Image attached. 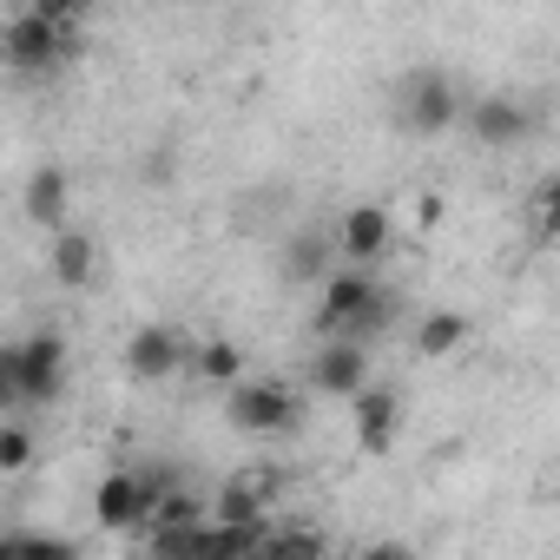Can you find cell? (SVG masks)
<instances>
[{
  "label": "cell",
  "instance_id": "obj_1",
  "mask_svg": "<svg viewBox=\"0 0 560 560\" xmlns=\"http://www.w3.org/2000/svg\"><path fill=\"white\" fill-rule=\"evenodd\" d=\"M80 40H86V34H60V27H47L34 8H21L8 27H0V67L21 73V80H47V73H60V67L80 60Z\"/></svg>",
  "mask_w": 560,
  "mask_h": 560
},
{
  "label": "cell",
  "instance_id": "obj_2",
  "mask_svg": "<svg viewBox=\"0 0 560 560\" xmlns=\"http://www.w3.org/2000/svg\"><path fill=\"white\" fill-rule=\"evenodd\" d=\"M224 416L237 435H291V429H304V396L270 376H244L224 389Z\"/></svg>",
  "mask_w": 560,
  "mask_h": 560
},
{
  "label": "cell",
  "instance_id": "obj_3",
  "mask_svg": "<svg viewBox=\"0 0 560 560\" xmlns=\"http://www.w3.org/2000/svg\"><path fill=\"white\" fill-rule=\"evenodd\" d=\"M462 86L442 73V67H416V73H402V86H396V119H402V132H416V139H435V132H448L455 119H462Z\"/></svg>",
  "mask_w": 560,
  "mask_h": 560
},
{
  "label": "cell",
  "instance_id": "obj_4",
  "mask_svg": "<svg viewBox=\"0 0 560 560\" xmlns=\"http://www.w3.org/2000/svg\"><path fill=\"white\" fill-rule=\"evenodd\" d=\"M67 389V337L60 330H34L14 343V402L47 409Z\"/></svg>",
  "mask_w": 560,
  "mask_h": 560
},
{
  "label": "cell",
  "instance_id": "obj_5",
  "mask_svg": "<svg viewBox=\"0 0 560 560\" xmlns=\"http://www.w3.org/2000/svg\"><path fill=\"white\" fill-rule=\"evenodd\" d=\"M376 298H383L376 270H350V264H337V270L324 277V298H317V317H311V324H317V337H350Z\"/></svg>",
  "mask_w": 560,
  "mask_h": 560
},
{
  "label": "cell",
  "instance_id": "obj_6",
  "mask_svg": "<svg viewBox=\"0 0 560 560\" xmlns=\"http://www.w3.org/2000/svg\"><path fill=\"white\" fill-rule=\"evenodd\" d=\"M389 244H396V218H389V205H376V198L350 205V211L337 218V231H330V250H337L350 270H370L376 257H389Z\"/></svg>",
  "mask_w": 560,
  "mask_h": 560
},
{
  "label": "cell",
  "instance_id": "obj_7",
  "mask_svg": "<svg viewBox=\"0 0 560 560\" xmlns=\"http://www.w3.org/2000/svg\"><path fill=\"white\" fill-rule=\"evenodd\" d=\"M363 383H370V350H363V343H350V337H324V350L311 357V389H317V396L350 402Z\"/></svg>",
  "mask_w": 560,
  "mask_h": 560
},
{
  "label": "cell",
  "instance_id": "obj_8",
  "mask_svg": "<svg viewBox=\"0 0 560 560\" xmlns=\"http://www.w3.org/2000/svg\"><path fill=\"white\" fill-rule=\"evenodd\" d=\"M350 422H357V448L363 455H389V442L402 429V396L389 383H363L350 396Z\"/></svg>",
  "mask_w": 560,
  "mask_h": 560
},
{
  "label": "cell",
  "instance_id": "obj_9",
  "mask_svg": "<svg viewBox=\"0 0 560 560\" xmlns=\"http://www.w3.org/2000/svg\"><path fill=\"white\" fill-rule=\"evenodd\" d=\"M178 370H185V337H178L172 324H139V330L126 337V376L165 383V376H178Z\"/></svg>",
  "mask_w": 560,
  "mask_h": 560
},
{
  "label": "cell",
  "instance_id": "obj_10",
  "mask_svg": "<svg viewBox=\"0 0 560 560\" xmlns=\"http://www.w3.org/2000/svg\"><path fill=\"white\" fill-rule=\"evenodd\" d=\"M93 521H100L106 534H132V527L152 521V501H145V488H139L132 468L100 475V488H93Z\"/></svg>",
  "mask_w": 560,
  "mask_h": 560
},
{
  "label": "cell",
  "instance_id": "obj_11",
  "mask_svg": "<svg viewBox=\"0 0 560 560\" xmlns=\"http://www.w3.org/2000/svg\"><path fill=\"white\" fill-rule=\"evenodd\" d=\"M462 126L481 139V145H521L527 132H534V113L521 106V100H508V93H488V100H468L462 106Z\"/></svg>",
  "mask_w": 560,
  "mask_h": 560
},
{
  "label": "cell",
  "instance_id": "obj_12",
  "mask_svg": "<svg viewBox=\"0 0 560 560\" xmlns=\"http://www.w3.org/2000/svg\"><path fill=\"white\" fill-rule=\"evenodd\" d=\"M21 205H27V224H40V231L60 237V231H67V211H73V178H67V165H34Z\"/></svg>",
  "mask_w": 560,
  "mask_h": 560
},
{
  "label": "cell",
  "instance_id": "obj_13",
  "mask_svg": "<svg viewBox=\"0 0 560 560\" xmlns=\"http://www.w3.org/2000/svg\"><path fill=\"white\" fill-rule=\"evenodd\" d=\"M205 521H218V527H244V534H264V527H270V501H264L257 481L231 475V481L205 501Z\"/></svg>",
  "mask_w": 560,
  "mask_h": 560
},
{
  "label": "cell",
  "instance_id": "obj_14",
  "mask_svg": "<svg viewBox=\"0 0 560 560\" xmlns=\"http://www.w3.org/2000/svg\"><path fill=\"white\" fill-rule=\"evenodd\" d=\"M93 270H100V244H93V231L67 224V231L54 237V284H60V291H86V284H93Z\"/></svg>",
  "mask_w": 560,
  "mask_h": 560
},
{
  "label": "cell",
  "instance_id": "obj_15",
  "mask_svg": "<svg viewBox=\"0 0 560 560\" xmlns=\"http://www.w3.org/2000/svg\"><path fill=\"white\" fill-rule=\"evenodd\" d=\"M185 363H191V376H198V383H218V389L244 383V350H237L231 337H205V343H185Z\"/></svg>",
  "mask_w": 560,
  "mask_h": 560
},
{
  "label": "cell",
  "instance_id": "obj_16",
  "mask_svg": "<svg viewBox=\"0 0 560 560\" xmlns=\"http://www.w3.org/2000/svg\"><path fill=\"white\" fill-rule=\"evenodd\" d=\"M462 343H468V317H462V311H422V317H416V357L442 363V357H455Z\"/></svg>",
  "mask_w": 560,
  "mask_h": 560
},
{
  "label": "cell",
  "instance_id": "obj_17",
  "mask_svg": "<svg viewBox=\"0 0 560 560\" xmlns=\"http://www.w3.org/2000/svg\"><path fill=\"white\" fill-rule=\"evenodd\" d=\"M330 257H337L330 237H298V244L284 250V277H291V284H324V277L337 270Z\"/></svg>",
  "mask_w": 560,
  "mask_h": 560
},
{
  "label": "cell",
  "instance_id": "obj_18",
  "mask_svg": "<svg viewBox=\"0 0 560 560\" xmlns=\"http://www.w3.org/2000/svg\"><path fill=\"white\" fill-rule=\"evenodd\" d=\"M198 521H205V494H198L191 481H178V488L159 494V508H152L145 527H198ZM145 527H139V534H145Z\"/></svg>",
  "mask_w": 560,
  "mask_h": 560
},
{
  "label": "cell",
  "instance_id": "obj_19",
  "mask_svg": "<svg viewBox=\"0 0 560 560\" xmlns=\"http://www.w3.org/2000/svg\"><path fill=\"white\" fill-rule=\"evenodd\" d=\"M257 547V534L244 527H218V521H198V560H244Z\"/></svg>",
  "mask_w": 560,
  "mask_h": 560
},
{
  "label": "cell",
  "instance_id": "obj_20",
  "mask_svg": "<svg viewBox=\"0 0 560 560\" xmlns=\"http://www.w3.org/2000/svg\"><path fill=\"white\" fill-rule=\"evenodd\" d=\"M145 560H198V527H145Z\"/></svg>",
  "mask_w": 560,
  "mask_h": 560
},
{
  "label": "cell",
  "instance_id": "obj_21",
  "mask_svg": "<svg viewBox=\"0 0 560 560\" xmlns=\"http://www.w3.org/2000/svg\"><path fill=\"white\" fill-rule=\"evenodd\" d=\"M527 224H534L540 244H553V231H560V185H553V178L534 185V198H527Z\"/></svg>",
  "mask_w": 560,
  "mask_h": 560
},
{
  "label": "cell",
  "instance_id": "obj_22",
  "mask_svg": "<svg viewBox=\"0 0 560 560\" xmlns=\"http://www.w3.org/2000/svg\"><path fill=\"white\" fill-rule=\"evenodd\" d=\"M34 468V429L27 422H0V475Z\"/></svg>",
  "mask_w": 560,
  "mask_h": 560
},
{
  "label": "cell",
  "instance_id": "obj_23",
  "mask_svg": "<svg viewBox=\"0 0 560 560\" xmlns=\"http://www.w3.org/2000/svg\"><path fill=\"white\" fill-rule=\"evenodd\" d=\"M21 560H80V547L60 534H21Z\"/></svg>",
  "mask_w": 560,
  "mask_h": 560
},
{
  "label": "cell",
  "instance_id": "obj_24",
  "mask_svg": "<svg viewBox=\"0 0 560 560\" xmlns=\"http://www.w3.org/2000/svg\"><path fill=\"white\" fill-rule=\"evenodd\" d=\"M442 211H448V205H442V191H422V198H416V224H422V231H435V224H442Z\"/></svg>",
  "mask_w": 560,
  "mask_h": 560
},
{
  "label": "cell",
  "instance_id": "obj_25",
  "mask_svg": "<svg viewBox=\"0 0 560 560\" xmlns=\"http://www.w3.org/2000/svg\"><path fill=\"white\" fill-rule=\"evenodd\" d=\"M357 560H409V547H402V540H370Z\"/></svg>",
  "mask_w": 560,
  "mask_h": 560
},
{
  "label": "cell",
  "instance_id": "obj_26",
  "mask_svg": "<svg viewBox=\"0 0 560 560\" xmlns=\"http://www.w3.org/2000/svg\"><path fill=\"white\" fill-rule=\"evenodd\" d=\"M0 560H21V534H0Z\"/></svg>",
  "mask_w": 560,
  "mask_h": 560
},
{
  "label": "cell",
  "instance_id": "obj_27",
  "mask_svg": "<svg viewBox=\"0 0 560 560\" xmlns=\"http://www.w3.org/2000/svg\"><path fill=\"white\" fill-rule=\"evenodd\" d=\"M8 409H14V402H8V396H0V422H8Z\"/></svg>",
  "mask_w": 560,
  "mask_h": 560
}]
</instances>
